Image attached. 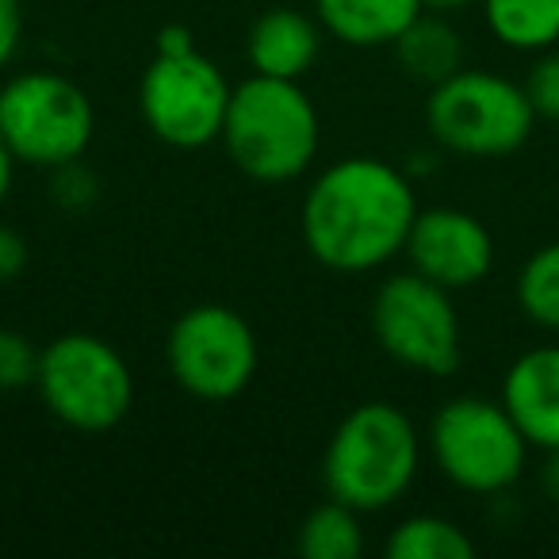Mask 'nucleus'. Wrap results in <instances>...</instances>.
<instances>
[{"mask_svg": "<svg viewBox=\"0 0 559 559\" xmlns=\"http://www.w3.org/2000/svg\"><path fill=\"white\" fill-rule=\"evenodd\" d=\"M418 211L411 177L395 162L353 154L330 162L307 185L299 234L322 269L365 276L403 257Z\"/></svg>", "mask_w": 559, "mask_h": 559, "instance_id": "f257e3e1", "label": "nucleus"}, {"mask_svg": "<svg viewBox=\"0 0 559 559\" xmlns=\"http://www.w3.org/2000/svg\"><path fill=\"white\" fill-rule=\"evenodd\" d=\"M218 142L241 177L257 185H292L319 157L322 119L299 81L249 73L230 88Z\"/></svg>", "mask_w": 559, "mask_h": 559, "instance_id": "f03ea898", "label": "nucleus"}, {"mask_svg": "<svg viewBox=\"0 0 559 559\" xmlns=\"http://www.w3.org/2000/svg\"><path fill=\"white\" fill-rule=\"evenodd\" d=\"M421 472V433L399 403L372 399L345 414L322 452V487L360 513L403 502Z\"/></svg>", "mask_w": 559, "mask_h": 559, "instance_id": "7ed1b4c3", "label": "nucleus"}, {"mask_svg": "<svg viewBox=\"0 0 559 559\" xmlns=\"http://www.w3.org/2000/svg\"><path fill=\"white\" fill-rule=\"evenodd\" d=\"M39 403L78 433H108L134 406V372L111 342L73 330L39 349Z\"/></svg>", "mask_w": 559, "mask_h": 559, "instance_id": "20e7f679", "label": "nucleus"}, {"mask_svg": "<svg viewBox=\"0 0 559 559\" xmlns=\"http://www.w3.org/2000/svg\"><path fill=\"white\" fill-rule=\"evenodd\" d=\"M0 139L20 165L58 169L88 154L96 108L73 78L55 70H20L0 81Z\"/></svg>", "mask_w": 559, "mask_h": 559, "instance_id": "39448f33", "label": "nucleus"}, {"mask_svg": "<svg viewBox=\"0 0 559 559\" xmlns=\"http://www.w3.org/2000/svg\"><path fill=\"white\" fill-rule=\"evenodd\" d=\"M433 467L464 495H502L525 475V433L502 399L456 395L433 414L426 433Z\"/></svg>", "mask_w": 559, "mask_h": 559, "instance_id": "423d86ee", "label": "nucleus"}, {"mask_svg": "<svg viewBox=\"0 0 559 559\" xmlns=\"http://www.w3.org/2000/svg\"><path fill=\"white\" fill-rule=\"evenodd\" d=\"M536 111L525 85L490 70H456L426 96V131L456 157H506L528 142Z\"/></svg>", "mask_w": 559, "mask_h": 559, "instance_id": "0eeeda50", "label": "nucleus"}, {"mask_svg": "<svg viewBox=\"0 0 559 559\" xmlns=\"http://www.w3.org/2000/svg\"><path fill=\"white\" fill-rule=\"evenodd\" d=\"M372 337L406 372L452 376L464 360L460 345V314L452 292L406 269L388 276L372 296Z\"/></svg>", "mask_w": 559, "mask_h": 559, "instance_id": "6e6552de", "label": "nucleus"}, {"mask_svg": "<svg viewBox=\"0 0 559 559\" xmlns=\"http://www.w3.org/2000/svg\"><path fill=\"white\" fill-rule=\"evenodd\" d=\"M165 368L185 395L200 403H230L257 380L261 345L241 311L226 304H200L169 326Z\"/></svg>", "mask_w": 559, "mask_h": 559, "instance_id": "1a4fd4ad", "label": "nucleus"}, {"mask_svg": "<svg viewBox=\"0 0 559 559\" xmlns=\"http://www.w3.org/2000/svg\"><path fill=\"white\" fill-rule=\"evenodd\" d=\"M230 88L226 73L200 50L154 55L139 78L142 127L173 150L211 146L223 139Z\"/></svg>", "mask_w": 559, "mask_h": 559, "instance_id": "9d476101", "label": "nucleus"}, {"mask_svg": "<svg viewBox=\"0 0 559 559\" xmlns=\"http://www.w3.org/2000/svg\"><path fill=\"white\" fill-rule=\"evenodd\" d=\"M406 264L449 292H467L495 269V238L487 223L460 207H426L411 226Z\"/></svg>", "mask_w": 559, "mask_h": 559, "instance_id": "9b49d317", "label": "nucleus"}, {"mask_svg": "<svg viewBox=\"0 0 559 559\" xmlns=\"http://www.w3.org/2000/svg\"><path fill=\"white\" fill-rule=\"evenodd\" d=\"M502 406L533 449H559V345H536L513 360L502 376Z\"/></svg>", "mask_w": 559, "mask_h": 559, "instance_id": "f8f14e48", "label": "nucleus"}, {"mask_svg": "<svg viewBox=\"0 0 559 559\" xmlns=\"http://www.w3.org/2000/svg\"><path fill=\"white\" fill-rule=\"evenodd\" d=\"M319 16H307L299 9H269L253 20L246 35V62L261 78L304 81L322 55Z\"/></svg>", "mask_w": 559, "mask_h": 559, "instance_id": "ddd939ff", "label": "nucleus"}, {"mask_svg": "<svg viewBox=\"0 0 559 559\" xmlns=\"http://www.w3.org/2000/svg\"><path fill=\"white\" fill-rule=\"evenodd\" d=\"M421 12V0H314L322 32L353 50L391 47Z\"/></svg>", "mask_w": 559, "mask_h": 559, "instance_id": "4468645a", "label": "nucleus"}, {"mask_svg": "<svg viewBox=\"0 0 559 559\" xmlns=\"http://www.w3.org/2000/svg\"><path fill=\"white\" fill-rule=\"evenodd\" d=\"M395 62L418 85H441L444 78H452L456 70H464V39L456 27L444 20V12H421L395 43Z\"/></svg>", "mask_w": 559, "mask_h": 559, "instance_id": "2eb2a0df", "label": "nucleus"}, {"mask_svg": "<svg viewBox=\"0 0 559 559\" xmlns=\"http://www.w3.org/2000/svg\"><path fill=\"white\" fill-rule=\"evenodd\" d=\"M483 24L521 55L551 50L559 43V0H483Z\"/></svg>", "mask_w": 559, "mask_h": 559, "instance_id": "dca6fc26", "label": "nucleus"}, {"mask_svg": "<svg viewBox=\"0 0 559 559\" xmlns=\"http://www.w3.org/2000/svg\"><path fill=\"white\" fill-rule=\"evenodd\" d=\"M365 513L326 495L304 518L296 533V551L304 559H357L365 551Z\"/></svg>", "mask_w": 559, "mask_h": 559, "instance_id": "f3484780", "label": "nucleus"}, {"mask_svg": "<svg viewBox=\"0 0 559 559\" xmlns=\"http://www.w3.org/2000/svg\"><path fill=\"white\" fill-rule=\"evenodd\" d=\"M388 559H472L475 540L441 513H414L388 533Z\"/></svg>", "mask_w": 559, "mask_h": 559, "instance_id": "a211bd4d", "label": "nucleus"}, {"mask_svg": "<svg viewBox=\"0 0 559 559\" xmlns=\"http://www.w3.org/2000/svg\"><path fill=\"white\" fill-rule=\"evenodd\" d=\"M518 307L533 326L559 334V241L536 249L518 272Z\"/></svg>", "mask_w": 559, "mask_h": 559, "instance_id": "6ab92c4d", "label": "nucleus"}, {"mask_svg": "<svg viewBox=\"0 0 559 559\" xmlns=\"http://www.w3.org/2000/svg\"><path fill=\"white\" fill-rule=\"evenodd\" d=\"M39 376V345L20 330L0 326V395L35 388Z\"/></svg>", "mask_w": 559, "mask_h": 559, "instance_id": "aec40b11", "label": "nucleus"}, {"mask_svg": "<svg viewBox=\"0 0 559 559\" xmlns=\"http://www.w3.org/2000/svg\"><path fill=\"white\" fill-rule=\"evenodd\" d=\"M50 200L62 211H88L100 200V180H96V173L85 165V157L50 169Z\"/></svg>", "mask_w": 559, "mask_h": 559, "instance_id": "412c9836", "label": "nucleus"}, {"mask_svg": "<svg viewBox=\"0 0 559 559\" xmlns=\"http://www.w3.org/2000/svg\"><path fill=\"white\" fill-rule=\"evenodd\" d=\"M525 96H528V104H533L536 116L556 119V123H559V50L544 55L540 62L528 70Z\"/></svg>", "mask_w": 559, "mask_h": 559, "instance_id": "4be33fe9", "label": "nucleus"}, {"mask_svg": "<svg viewBox=\"0 0 559 559\" xmlns=\"http://www.w3.org/2000/svg\"><path fill=\"white\" fill-rule=\"evenodd\" d=\"M27 261H32L27 238L16 230V226L0 223V288H4V284H16V280L27 272Z\"/></svg>", "mask_w": 559, "mask_h": 559, "instance_id": "5701e85b", "label": "nucleus"}, {"mask_svg": "<svg viewBox=\"0 0 559 559\" xmlns=\"http://www.w3.org/2000/svg\"><path fill=\"white\" fill-rule=\"evenodd\" d=\"M24 47V0H0V73L9 70Z\"/></svg>", "mask_w": 559, "mask_h": 559, "instance_id": "b1692460", "label": "nucleus"}, {"mask_svg": "<svg viewBox=\"0 0 559 559\" xmlns=\"http://www.w3.org/2000/svg\"><path fill=\"white\" fill-rule=\"evenodd\" d=\"M188 50H195V39L188 27L169 24L157 32V55H188Z\"/></svg>", "mask_w": 559, "mask_h": 559, "instance_id": "393cba45", "label": "nucleus"}, {"mask_svg": "<svg viewBox=\"0 0 559 559\" xmlns=\"http://www.w3.org/2000/svg\"><path fill=\"white\" fill-rule=\"evenodd\" d=\"M16 154L9 150V142L0 139V207L9 203V195H12V188H16Z\"/></svg>", "mask_w": 559, "mask_h": 559, "instance_id": "a878e982", "label": "nucleus"}, {"mask_svg": "<svg viewBox=\"0 0 559 559\" xmlns=\"http://www.w3.org/2000/svg\"><path fill=\"white\" fill-rule=\"evenodd\" d=\"M540 487H544V495H548L551 502L559 506V449L548 452V460H544V467H540Z\"/></svg>", "mask_w": 559, "mask_h": 559, "instance_id": "bb28decb", "label": "nucleus"}, {"mask_svg": "<svg viewBox=\"0 0 559 559\" xmlns=\"http://www.w3.org/2000/svg\"><path fill=\"white\" fill-rule=\"evenodd\" d=\"M421 4H426L429 12H444V16H449V12L467 9V4H472V0H421Z\"/></svg>", "mask_w": 559, "mask_h": 559, "instance_id": "cd10ccee", "label": "nucleus"}]
</instances>
